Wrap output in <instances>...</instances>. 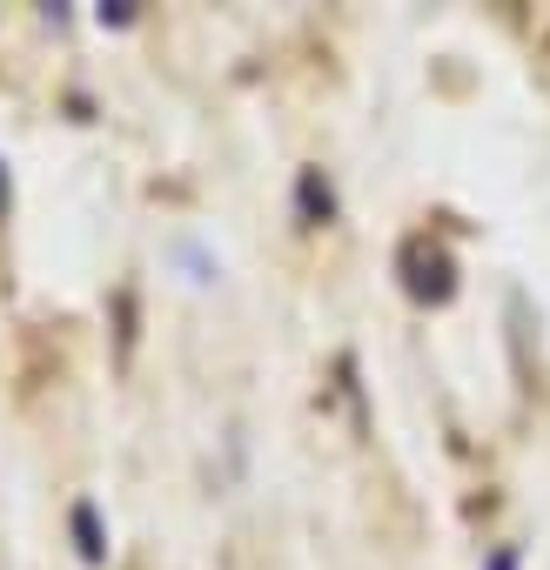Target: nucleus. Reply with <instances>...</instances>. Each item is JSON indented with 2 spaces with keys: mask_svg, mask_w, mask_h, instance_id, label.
Here are the masks:
<instances>
[{
  "mask_svg": "<svg viewBox=\"0 0 550 570\" xmlns=\"http://www.w3.org/2000/svg\"><path fill=\"white\" fill-rule=\"evenodd\" d=\"M303 208H323V215H330V188H323V181H316V168H310V175H303Z\"/></svg>",
  "mask_w": 550,
  "mask_h": 570,
  "instance_id": "f03ea898",
  "label": "nucleus"
},
{
  "mask_svg": "<svg viewBox=\"0 0 550 570\" xmlns=\"http://www.w3.org/2000/svg\"><path fill=\"white\" fill-rule=\"evenodd\" d=\"M483 570H517V543H497V550L483 557Z\"/></svg>",
  "mask_w": 550,
  "mask_h": 570,
  "instance_id": "7ed1b4c3",
  "label": "nucleus"
},
{
  "mask_svg": "<svg viewBox=\"0 0 550 570\" xmlns=\"http://www.w3.org/2000/svg\"><path fill=\"white\" fill-rule=\"evenodd\" d=\"M75 530H81V557H88V563H101V530H95V510H88V503L75 510Z\"/></svg>",
  "mask_w": 550,
  "mask_h": 570,
  "instance_id": "f257e3e1",
  "label": "nucleus"
},
{
  "mask_svg": "<svg viewBox=\"0 0 550 570\" xmlns=\"http://www.w3.org/2000/svg\"><path fill=\"white\" fill-rule=\"evenodd\" d=\"M0 202H8V161H0Z\"/></svg>",
  "mask_w": 550,
  "mask_h": 570,
  "instance_id": "20e7f679",
  "label": "nucleus"
}]
</instances>
